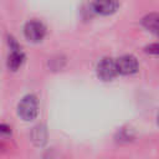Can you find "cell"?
I'll use <instances>...</instances> for the list:
<instances>
[{"label": "cell", "mask_w": 159, "mask_h": 159, "mask_svg": "<svg viewBox=\"0 0 159 159\" xmlns=\"http://www.w3.org/2000/svg\"><path fill=\"white\" fill-rule=\"evenodd\" d=\"M10 132H11L10 127H7V125H5V124H0V133H6V134H9Z\"/></svg>", "instance_id": "10"}, {"label": "cell", "mask_w": 159, "mask_h": 159, "mask_svg": "<svg viewBox=\"0 0 159 159\" xmlns=\"http://www.w3.org/2000/svg\"><path fill=\"white\" fill-rule=\"evenodd\" d=\"M157 119H158V125H159V113H158V117H157Z\"/></svg>", "instance_id": "11"}, {"label": "cell", "mask_w": 159, "mask_h": 159, "mask_svg": "<svg viewBox=\"0 0 159 159\" xmlns=\"http://www.w3.org/2000/svg\"><path fill=\"white\" fill-rule=\"evenodd\" d=\"M116 61L111 57H103L97 65V75L103 81H111L117 75Z\"/></svg>", "instance_id": "3"}, {"label": "cell", "mask_w": 159, "mask_h": 159, "mask_svg": "<svg viewBox=\"0 0 159 159\" xmlns=\"http://www.w3.org/2000/svg\"><path fill=\"white\" fill-rule=\"evenodd\" d=\"M118 1H94L91 4V7L94 12L101 14V15H109L113 14L118 7H119Z\"/></svg>", "instance_id": "6"}, {"label": "cell", "mask_w": 159, "mask_h": 159, "mask_svg": "<svg viewBox=\"0 0 159 159\" xmlns=\"http://www.w3.org/2000/svg\"><path fill=\"white\" fill-rule=\"evenodd\" d=\"M24 35L25 37L31 42H39L41 41L46 35V27L42 22L37 20H30L25 24L24 27Z\"/></svg>", "instance_id": "2"}, {"label": "cell", "mask_w": 159, "mask_h": 159, "mask_svg": "<svg viewBox=\"0 0 159 159\" xmlns=\"http://www.w3.org/2000/svg\"><path fill=\"white\" fill-rule=\"evenodd\" d=\"M147 51L149 53H154V55H159V43H152L147 47Z\"/></svg>", "instance_id": "9"}, {"label": "cell", "mask_w": 159, "mask_h": 159, "mask_svg": "<svg viewBox=\"0 0 159 159\" xmlns=\"http://www.w3.org/2000/svg\"><path fill=\"white\" fill-rule=\"evenodd\" d=\"M37 112H39L37 98L34 94H27L21 98L17 106V113L22 119L32 120L34 118H36Z\"/></svg>", "instance_id": "1"}, {"label": "cell", "mask_w": 159, "mask_h": 159, "mask_svg": "<svg viewBox=\"0 0 159 159\" xmlns=\"http://www.w3.org/2000/svg\"><path fill=\"white\" fill-rule=\"evenodd\" d=\"M142 24L150 32L159 35V14L158 12H150L145 15L142 20Z\"/></svg>", "instance_id": "7"}, {"label": "cell", "mask_w": 159, "mask_h": 159, "mask_svg": "<svg viewBox=\"0 0 159 159\" xmlns=\"http://www.w3.org/2000/svg\"><path fill=\"white\" fill-rule=\"evenodd\" d=\"M9 42H10L11 52H10V55H9V57H7V67L11 68L12 71H15V70H17V68L22 65V62H24V60H25V55H24V52L20 50L19 45L15 42L14 39H10Z\"/></svg>", "instance_id": "5"}, {"label": "cell", "mask_w": 159, "mask_h": 159, "mask_svg": "<svg viewBox=\"0 0 159 159\" xmlns=\"http://www.w3.org/2000/svg\"><path fill=\"white\" fill-rule=\"evenodd\" d=\"M117 72L120 75H133L138 71L139 65L134 56L132 55H123L116 61Z\"/></svg>", "instance_id": "4"}, {"label": "cell", "mask_w": 159, "mask_h": 159, "mask_svg": "<svg viewBox=\"0 0 159 159\" xmlns=\"http://www.w3.org/2000/svg\"><path fill=\"white\" fill-rule=\"evenodd\" d=\"M34 132L37 133V135H32L34 140H37V143H40V144L46 140V132H45V129H43L42 127L39 125V127L34 128Z\"/></svg>", "instance_id": "8"}]
</instances>
